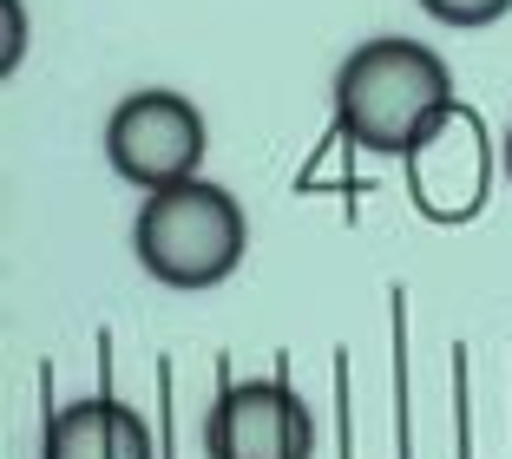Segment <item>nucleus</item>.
<instances>
[{
    "mask_svg": "<svg viewBox=\"0 0 512 459\" xmlns=\"http://www.w3.org/2000/svg\"><path fill=\"white\" fill-rule=\"evenodd\" d=\"M453 105V73L427 40L381 33L335 66V125L375 158H407L414 138Z\"/></svg>",
    "mask_w": 512,
    "mask_h": 459,
    "instance_id": "obj_1",
    "label": "nucleus"
},
{
    "mask_svg": "<svg viewBox=\"0 0 512 459\" xmlns=\"http://www.w3.org/2000/svg\"><path fill=\"white\" fill-rule=\"evenodd\" d=\"M132 250L165 289H217L237 276L250 250V217L217 178H184L171 191H145L132 223Z\"/></svg>",
    "mask_w": 512,
    "mask_h": 459,
    "instance_id": "obj_2",
    "label": "nucleus"
},
{
    "mask_svg": "<svg viewBox=\"0 0 512 459\" xmlns=\"http://www.w3.org/2000/svg\"><path fill=\"white\" fill-rule=\"evenodd\" d=\"M401 171H407V204L421 210L427 223H440V230H460V223H473L486 210L493 171H506V158H493V138H486L480 112H467V105L453 99L414 138Z\"/></svg>",
    "mask_w": 512,
    "mask_h": 459,
    "instance_id": "obj_3",
    "label": "nucleus"
},
{
    "mask_svg": "<svg viewBox=\"0 0 512 459\" xmlns=\"http://www.w3.org/2000/svg\"><path fill=\"white\" fill-rule=\"evenodd\" d=\"M204 151H211V125L171 86L132 92V99L112 105V119H106V158L138 191H171V184L197 178Z\"/></svg>",
    "mask_w": 512,
    "mask_h": 459,
    "instance_id": "obj_4",
    "label": "nucleus"
},
{
    "mask_svg": "<svg viewBox=\"0 0 512 459\" xmlns=\"http://www.w3.org/2000/svg\"><path fill=\"white\" fill-rule=\"evenodd\" d=\"M204 453L211 459H309L316 453V414L302 407L289 381H230L204 420Z\"/></svg>",
    "mask_w": 512,
    "mask_h": 459,
    "instance_id": "obj_5",
    "label": "nucleus"
},
{
    "mask_svg": "<svg viewBox=\"0 0 512 459\" xmlns=\"http://www.w3.org/2000/svg\"><path fill=\"white\" fill-rule=\"evenodd\" d=\"M40 459H158V446L138 407H125L119 394H86L46 420Z\"/></svg>",
    "mask_w": 512,
    "mask_h": 459,
    "instance_id": "obj_6",
    "label": "nucleus"
},
{
    "mask_svg": "<svg viewBox=\"0 0 512 459\" xmlns=\"http://www.w3.org/2000/svg\"><path fill=\"white\" fill-rule=\"evenodd\" d=\"M421 7L447 27H493V20L512 14V0H421Z\"/></svg>",
    "mask_w": 512,
    "mask_h": 459,
    "instance_id": "obj_7",
    "label": "nucleus"
},
{
    "mask_svg": "<svg viewBox=\"0 0 512 459\" xmlns=\"http://www.w3.org/2000/svg\"><path fill=\"white\" fill-rule=\"evenodd\" d=\"M27 60V0H0V73Z\"/></svg>",
    "mask_w": 512,
    "mask_h": 459,
    "instance_id": "obj_8",
    "label": "nucleus"
},
{
    "mask_svg": "<svg viewBox=\"0 0 512 459\" xmlns=\"http://www.w3.org/2000/svg\"><path fill=\"white\" fill-rule=\"evenodd\" d=\"M499 158H506V178H512V125H506V145H499Z\"/></svg>",
    "mask_w": 512,
    "mask_h": 459,
    "instance_id": "obj_9",
    "label": "nucleus"
}]
</instances>
